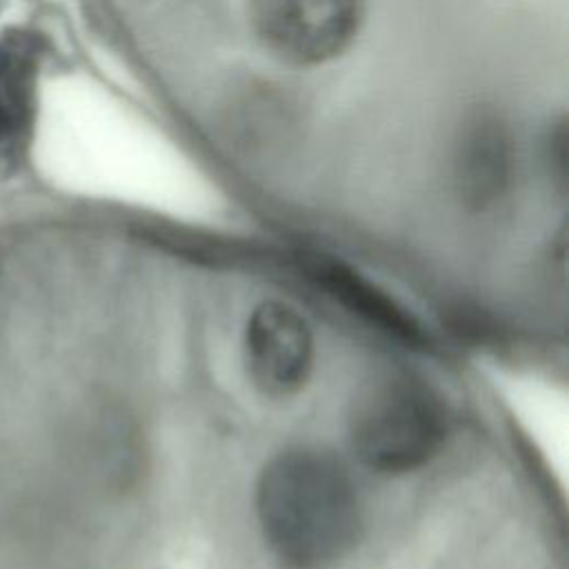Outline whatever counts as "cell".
I'll use <instances>...</instances> for the list:
<instances>
[{"mask_svg":"<svg viewBox=\"0 0 569 569\" xmlns=\"http://www.w3.org/2000/svg\"><path fill=\"white\" fill-rule=\"evenodd\" d=\"M353 458L313 440L276 447L251 478L249 525L269 569H349L371 538L373 505Z\"/></svg>","mask_w":569,"mask_h":569,"instance_id":"7a4b0ae2","label":"cell"},{"mask_svg":"<svg viewBox=\"0 0 569 569\" xmlns=\"http://www.w3.org/2000/svg\"><path fill=\"white\" fill-rule=\"evenodd\" d=\"M453 436L456 413L447 393L405 365L367 376L342 409L347 453L382 482L420 476L449 451Z\"/></svg>","mask_w":569,"mask_h":569,"instance_id":"3957f363","label":"cell"},{"mask_svg":"<svg viewBox=\"0 0 569 569\" xmlns=\"http://www.w3.org/2000/svg\"><path fill=\"white\" fill-rule=\"evenodd\" d=\"M249 27L269 56L313 69L342 56L365 20V0H247Z\"/></svg>","mask_w":569,"mask_h":569,"instance_id":"5b68a950","label":"cell"},{"mask_svg":"<svg viewBox=\"0 0 569 569\" xmlns=\"http://www.w3.org/2000/svg\"><path fill=\"white\" fill-rule=\"evenodd\" d=\"M318 347L311 316L296 300L267 293L238 325L236 367L251 398L269 407L293 405L318 378Z\"/></svg>","mask_w":569,"mask_h":569,"instance_id":"277c9868","label":"cell"},{"mask_svg":"<svg viewBox=\"0 0 569 569\" xmlns=\"http://www.w3.org/2000/svg\"><path fill=\"white\" fill-rule=\"evenodd\" d=\"M138 445L62 293L0 253V569H122Z\"/></svg>","mask_w":569,"mask_h":569,"instance_id":"6da1fadb","label":"cell"}]
</instances>
